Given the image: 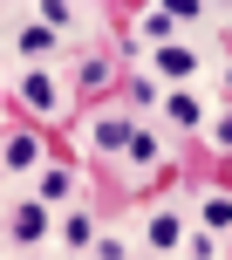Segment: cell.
<instances>
[{"label": "cell", "mask_w": 232, "mask_h": 260, "mask_svg": "<svg viewBox=\"0 0 232 260\" xmlns=\"http://www.w3.org/2000/svg\"><path fill=\"white\" fill-rule=\"evenodd\" d=\"M7 96H14V110H21V123H34V130L75 117V89H68L62 69H21Z\"/></svg>", "instance_id": "obj_1"}, {"label": "cell", "mask_w": 232, "mask_h": 260, "mask_svg": "<svg viewBox=\"0 0 232 260\" xmlns=\"http://www.w3.org/2000/svg\"><path fill=\"white\" fill-rule=\"evenodd\" d=\"M171 151H178V137H171V130L137 123V137H130V151L116 157V165H123V178H130V185H157V178L171 171Z\"/></svg>", "instance_id": "obj_2"}, {"label": "cell", "mask_w": 232, "mask_h": 260, "mask_svg": "<svg viewBox=\"0 0 232 260\" xmlns=\"http://www.w3.org/2000/svg\"><path fill=\"white\" fill-rule=\"evenodd\" d=\"M82 137H89V157L116 165V157L130 151V137H137V117H130L123 103H96V110H89V123H82Z\"/></svg>", "instance_id": "obj_3"}, {"label": "cell", "mask_w": 232, "mask_h": 260, "mask_svg": "<svg viewBox=\"0 0 232 260\" xmlns=\"http://www.w3.org/2000/svg\"><path fill=\"white\" fill-rule=\"evenodd\" d=\"M48 233H55V206H41L34 192H27V199H14V206H7V219H0V240H7V247H21V253H34Z\"/></svg>", "instance_id": "obj_4"}, {"label": "cell", "mask_w": 232, "mask_h": 260, "mask_svg": "<svg viewBox=\"0 0 232 260\" xmlns=\"http://www.w3.org/2000/svg\"><path fill=\"white\" fill-rule=\"evenodd\" d=\"M48 137H41V130L34 123H14V130H0V165H7V171H21V178H27V171H41V165H48Z\"/></svg>", "instance_id": "obj_5"}, {"label": "cell", "mask_w": 232, "mask_h": 260, "mask_svg": "<svg viewBox=\"0 0 232 260\" xmlns=\"http://www.w3.org/2000/svg\"><path fill=\"white\" fill-rule=\"evenodd\" d=\"M68 89H75V96H109L116 89V55L109 48L75 55V62H68Z\"/></svg>", "instance_id": "obj_6"}, {"label": "cell", "mask_w": 232, "mask_h": 260, "mask_svg": "<svg viewBox=\"0 0 232 260\" xmlns=\"http://www.w3.org/2000/svg\"><path fill=\"white\" fill-rule=\"evenodd\" d=\"M75 192H82V171L68 165L62 151H55L48 165L34 171V199H41V206H75Z\"/></svg>", "instance_id": "obj_7"}, {"label": "cell", "mask_w": 232, "mask_h": 260, "mask_svg": "<svg viewBox=\"0 0 232 260\" xmlns=\"http://www.w3.org/2000/svg\"><path fill=\"white\" fill-rule=\"evenodd\" d=\"M150 69H157V76L171 82V89H191L205 62H198V48H191V41L178 35V41H164V48H150Z\"/></svg>", "instance_id": "obj_8"}, {"label": "cell", "mask_w": 232, "mask_h": 260, "mask_svg": "<svg viewBox=\"0 0 232 260\" xmlns=\"http://www.w3.org/2000/svg\"><path fill=\"white\" fill-rule=\"evenodd\" d=\"M184 233H191V226H184V212L178 206H150V212H143V247H150V253H184Z\"/></svg>", "instance_id": "obj_9"}, {"label": "cell", "mask_w": 232, "mask_h": 260, "mask_svg": "<svg viewBox=\"0 0 232 260\" xmlns=\"http://www.w3.org/2000/svg\"><path fill=\"white\" fill-rule=\"evenodd\" d=\"M14 55H21L27 69H55V55H62V35H55L48 21H27L21 35H14Z\"/></svg>", "instance_id": "obj_10"}, {"label": "cell", "mask_w": 232, "mask_h": 260, "mask_svg": "<svg viewBox=\"0 0 232 260\" xmlns=\"http://www.w3.org/2000/svg\"><path fill=\"white\" fill-rule=\"evenodd\" d=\"M157 110H164V130H171V137H191V130H205V103H198L191 89H171Z\"/></svg>", "instance_id": "obj_11"}, {"label": "cell", "mask_w": 232, "mask_h": 260, "mask_svg": "<svg viewBox=\"0 0 232 260\" xmlns=\"http://www.w3.org/2000/svg\"><path fill=\"white\" fill-rule=\"evenodd\" d=\"M55 233H62V247H68V253H89L103 226H96V212H89V206H62V219H55Z\"/></svg>", "instance_id": "obj_12"}, {"label": "cell", "mask_w": 232, "mask_h": 260, "mask_svg": "<svg viewBox=\"0 0 232 260\" xmlns=\"http://www.w3.org/2000/svg\"><path fill=\"white\" fill-rule=\"evenodd\" d=\"M198 226L205 233H232V192H219V185L198 192Z\"/></svg>", "instance_id": "obj_13"}, {"label": "cell", "mask_w": 232, "mask_h": 260, "mask_svg": "<svg viewBox=\"0 0 232 260\" xmlns=\"http://www.w3.org/2000/svg\"><path fill=\"white\" fill-rule=\"evenodd\" d=\"M137 41H143V48H164V41H178L171 7H143V14H137Z\"/></svg>", "instance_id": "obj_14"}, {"label": "cell", "mask_w": 232, "mask_h": 260, "mask_svg": "<svg viewBox=\"0 0 232 260\" xmlns=\"http://www.w3.org/2000/svg\"><path fill=\"white\" fill-rule=\"evenodd\" d=\"M205 144H212L219 157H232V103H219V110L205 117Z\"/></svg>", "instance_id": "obj_15"}, {"label": "cell", "mask_w": 232, "mask_h": 260, "mask_svg": "<svg viewBox=\"0 0 232 260\" xmlns=\"http://www.w3.org/2000/svg\"><path fill=\"white\" fill-rule=\"evenodd\" d=\"M184 253H191V260H219V233H205V226L184 233Z\"/></svg>", "instance_id": "obj_16"}, {"label": "cell", "mask_w": 232, "mask_h": 260, "mask_svg": "<svg viewBox=\"0 0 232 260\" xmlns=\"http://www.w3.org/2000/svg\"><path fill=\"white\" fill-rule=\"evenodd\" d=\"M89 260H130V247H123V233H96V247H89Z\"/></svg>", "instance_id": "obj_17"}, {"label": "cell", "mask_w": 232, "mask_h": 260, "mask_svg": "<svg viewBox=\"0 0 232 260\" xmlns=\"http://www.w3.org/2000/svg\"><path fill=\"white\" fill-rule=\"evenodd\" d=\"M219 89H225V103H232V55L219 62Z\"/></svg>", "instance_id": "obj_18"}, {"label": "cell", "mask_w": 232, "mask_h": 260, "mask_svg": "<svg viewBox=\"0 0 232 260\" xmlns=\"http://www.w3.org/2000/svg\"><path fill=\"white\" fill-rule=\"evenodd\" d=\"M130 260H164V253H150V247H143V253H130Z\"/></svg>", "instance_id": "obj_19"}, {"label": "cell", "mask_w": 232, "mask_h": 260, "mask_svg": "<svg viewBox=\"0 0 232 260\" xmlns=\"http://www.w3.org/2000/svg\"><path fill=\"white\" fill-rule=\"evenodd\" d=\"M225 35H232V14H225Z\"/></svg>", "instance_id": "obj_20"}, {"label": "cell", "mask_w": 232, "mask_h": 260, "mask_svg": "<svg viewBox=\"0 0 232 260\" xmlns=\"http://www.w3.org/2000/svg\"><path fill=\"white\" fill-rule=\"evenodd\" d=\"M0 247H7V240H0Z\"/></svg>", "instance_id": "obj_21"}]
</instances>
